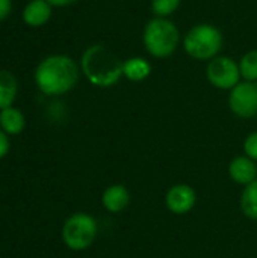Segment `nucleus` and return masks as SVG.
<instances>
[{"mask_svg": "<svg viewBox=\"0 0 257 258\" xmlns=\"http://www.w3.org/2000/svg\"><path fill=\"white\" fill-rule=\"evenodd\" d=\"M79 80V67L67 54H52L35 70V83L45 95H62L71 91Z\"/></svg>", "mask_w": 257, "mask_h": 258, "instance_id": "1", "label": "nucleus"}, {"mask_svg": "<svg viewBox=\"0 0 257 258\" xmlns=\"http://www.w3.org/2000/svg\"><path fill=\"white\" fill-rule=\"evenodd\" d=\"M80 67L89 83L98 88H111L123 77V62L101 44L89 45L83 51Z\"/></svg>", "mask_w": 257, "mask_h": 258, "instance_id": "2", "label": "nucleus"}, {"mask_svg": "<svg viewBox=\"0 0 257 258\" xmlns=\"http://www.w3.org/2000/svg\"><path fill=\"white\" fill-rule=\"evenodd\" d=\"M142 41L148 54L156 59H165L177 50L180 42V33L177 26L168 18L155 17L147 23Z\"/></svg>", "mask_w": 257, "mask_h": 258, "instance_id": "3", "label": "nucleus"}, {"mask_svg": "<svg viewBox=\"0 0 257 258\" xmlns=\"http://www.w3.org/2000/svg\"><path fill=\"white\" fill-rule=\"evenodd\" d=\"M183 48L192 59L212 60L223 48V33L214 24H197L185 35Z\"/></svg>", "mask_w": 257, "mask_h": 258, "instance_id": "4", "label": "nucleus"}, {"mask_svg": "<svg viewBox=\"0 0 257 258\" xmlns=\"http://www.w3.org/2000/svg\"><path fill=\"white\" fill-rule=\"evenodd\" d=\"M97 221L88 213H74L62 225V240L71 251H85L97 239Z\"/></svg>", "mask_w": 257, "mask_h": 258, "instance_id": "5", "label": "nucleus"}, {"mask_svg": "<svg viewBox=\"0 0 257 258\" xmlns=\"http://www.w3.org/2000/svg\"><path fill=\"white\" fill-rule=\"evenodd\" d=\"M206 77L209 83L218 89H233L241 82L239 63L227 56H217L209 60L206 68Z\"/></svg>", "mask_w": 257, "mask_h": 258, "instance_id": "6", "label": "nucleus"}, {"mask_svg": "<svg viewBox=\"0 0 257 258\" xmlns=\"http://www.w3.org/2000/svg\"><path fill=\"white\" fill-rule=\"evenodd\" d=\"M230 110L244 119L257 116V83L256 82H239L229 95Z\"/></svg>", "mask_w": 257, "mask_h": 258, "instance_id": "7", "label": "nucleus"}, {"mask_svg": "<svg viewBox=\"0 0 257 258\" xmlns=\"http://www.w3.org/2000/svg\"><path fill=\"white\" fill-rule=\"evenodd\" d=\"M197 204V194L189 184H174L165 195V206L174 215H186Z\"/></svg>", "mask_w": 257, "mask_h": 258, "instance_id": "8", "label": "nucleus"}, {"mask_svg": "<svg viewBox=\"0 0 257 258\" xmlns=\"http://www.w3.org/2000/svg\"><path fill=\"white\" fill-rule=\"evenodd\" d=\"M229 175L235 183L248 186L257 178L256 162L247 156H238L229 165Z\"/></svg>", "mask_w": 257, "mask_h": 258, "instance_id": "9", "label": "nucleus"}, {"mask_svg": "<svg viewBox=\"0 0 257 258\" xmlns=\"http://www.w3.org/2000/svg\"><path fill=\"white\" fill-rule=\"evenodd\" d=\"M130 203V194L123 184H111L101 195V204L109 213L123 212Z\"/></svg>", "mask_w": 257, "mask_h": 258, "instance_id": "10", "label": "nucleus"}, {"mask_svg": "<svg viewBox=\"0 0 257 258\" xmlns=\"http://www.w3.org/2000/svg\"><path fill=\"white\" fill-rule=\"evenodd\" d=\"M52 17V5L47 0H32L23 11V20L27 26H44Z\"/></svg>", "mask_w": 257, "mask_h": 258, "instance_id": "11", "label": "nucleus"}, {"mask_svg": "<svg viewBox=\"0 0 257 258\" xmlns=\"http://www.w3.org/2000/svg\"><path fill=\"white\" fill-rule=\"evenodd\" d=\"M26 127V118L20 109L15 107H6L0 110V128L8 135H20Z\"/></svg>", "mask_w": 257, "mask_h": 258, "instance_id": "12", "label": "nucleus"}, {"mask_svg": "<svg viewBox=\"0 0 257 258\" xmlns=\"http://www.w3.org/2000/svg\"><path fill=\"white\" fill-rule=\"evenodd\" d=\"M151 73V65L144 57H129L123 62V76L130 82H142Z\"/></svg>", "mask_w": 257, "mask_h": 258, "instance_id": "13", "label": "nucleus"}, {"mask_svg": "<svg viewBox=\"0 0 257 258\" xmlns=\"http://www.w3.org/2000/svg\"><path fill=\"white\" fill-rule=\"evenodd\" d=\"M18 85L12 73L0 70V110L11 107L17 97Z\"/></svg>", "mask_w": 257, "mask_h": 258, "instance_id": "14", "label": "nucleus"}, {"mask_svg": "<svg viewBox=\"0 0 257 258\" xmlns=\"http://www.w3.org/2000/svg\"><path fill=\"white\" fill-rule=\"evenodd\" d=\"M241 210L248 218L257 221V178L244 187V192L241 195Z\"/></svg>", "mask_w": 257, "mask_h": 258, "instance_id": "15", "label": "nucleus"}, {"mask_svg": "<svg viewBox=\"0 0 257 258\" xmlns=\"http://www.w3.org/2000/svg\"><path fill=\"white\" fill-rule=\"evenodd\" d=\"M239 71L245 82H257V50L247 51L241 57Z\"/></svg>", "mask_w": 257, "mask_h": 258, "instance_id": "16", "label": "nucleus"}, {"mask_svg": "<svg viewBox=\"0 0 257 258\" xmlns=\"http://www.w3.org/2000/svg\"><path fill=\"white\" fill-rule=\"evenodd\" d=\"M180 2L182 0H151V11L156 17L167 18L179 9Z\"/></svg>", "mask_w": 257, "mask_h": 258, "instance_id": "17", "label": "nucleus"}, {"mask_svg": "<svg viewBox=\"0 0 257 258\" xmlns=\"http://www.w3.org/2000/svg\"><path fill=\"white\" fill-rule=\"evenodd\" d=\"M244 151H245L247 157L257 162V132H253L251 135L247 136V139L244 142Z\"/></svg>", "mask_w": 257, "mask_h": 258, "instance_id": "18", "label": "nucleus"}, {"mask_svg": "<svg viewBox=\"0 0 257 258\" xmlns=\"http://www.w3.org/2000/svg\"><path fill=\"white\" fill-rule=\"evenodd\" d=\"M9 147H11V144H9V138H8V135L0 128V160L8 154Z\"/></svg>", "mask_w": 257, "mask_h": 258, "instance_id": "19", "label": "nucleus"}, {"mask_svg": "<svg viewBox=\"0 0 257 258\" xmlns=\"http://www.w3.org/2000/svg\"><path fill=\"white\" fill-rule=\"evenodd\" d=\"M12 9V2L11 0H0V21H3Z\"/></svg>", "mask_w": 257, "mask_h": 258, "instance_id": "20", "label": "nucleus"}, {"mask_svg": "<svg viewBox=\"0 0 257 258\" xmlns=\"http://www.w3.org/2000/svg\"><path fill=\"white\" fill-rule=\"evenodd\" d=\"M52 6H68L76 3L77 0H47Z\"/></svg>", "mask_w": 257, "mask_h": 258, "instance_id": "21", "label": "nucleus"}]
</instances>
